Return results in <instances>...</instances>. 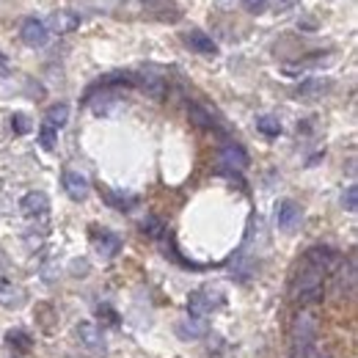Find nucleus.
Wrapping results in <instances>:
<instances>
[{
    "mask_svg": "<svg viewBox=\"0 0 358 358\" xmlns=\"http://www.w3.org/2000/svg\"><path fill=\"white\" fill-rule=\"evenodd\" d=\"M317 342V314L312 309H301L292 322V358H314Z\"/></svg>",
    "mask_w": 358,
    "mask_h": 358,
    "instance_id": "1",
    "label": "nucleus"
},
{
    "mask_svg": "<svg viewBox=\"0 0 358 358\" xmlns=\"http://www.w3.org/2000/svg\"><path fill=\"white\" fill-rule=\"evenodd\" d=\"M322 275L325 273L314 270L312 265H306V268L295 275L292 292H295V298H298L301 306H314L317 301H322Z\"/></svg>",
    "mask_w": 358,
    "mask_h": 358,
    "instance_id": "2",
    "label": "nucleus"
},
{
    "mask_svg": "<svg viewBox=\"0 0 358 358\" xmlns=\"http://www.w3.org/2000/svg\"><path fill=\"white\" fill-rule=\"evenodd\" d=\"M221 306V292H213V289H196L190 298H187V312L190 317H207L213 309Z\"/></svg>",
    "mask_w": 358,
    "mask_h": 358,
    "instance_id": "3",
    "label": "nucleus"
},
{
    "mask_svg": "<svg viewBox=\"0 0 358 358\" xmlns=\"http://www.w3.org/2000/svg\"><path fill=\"white\" fill-rule=\"evenodd\" d=\"M20 36L28 47H45L50 39V31H47L45 20H36V17H28L20 28Z\"/></svg>",
    "mask_w": 358,
    "mask_h": 358,
    "instance_id": "4",
    "label": "nucleus"
},
{
    "mask_svg": "<svg viewBox=\"0 0 358 358\" xmlns=\"http://www.w3.org/2000/svg\"><path fill=\"white\" fill-rule=\"evenodd\" d=\"M306 265H312L320 273H328V270H334L339 265V254L334 248H328V245H314V248L306 251Z\"/></svg>",
    "mask_w": 358,
    "mask_h": 358,
    "instance_id": "5",
    "label": "nucleus"
},
{
    "mask_svg": "<svg viewBox=\"0 0 358 358\" xmlns=\"http://www.w3.org/2000/svg\"><path fill=\"white\" fill-rule=\"evenodd\" d=\"M78 336H80V342L89 348L91 353H105L108 350V339H105V334H102V328L96 322H80L78 325Z\"/></svg>",
    "mask_w": 358,
    "mask_h": 358,
    "instance_id": "6",
    "label": "nucleus"
},
{
    "mask_svg": "<svg viewBox=\"0 0 358 358\" xmlns=\"http://www.w3.org/2000/svg\"><path fill=\"white\" fill-rule=\"evenodd\" d=\"M301 207L292 201V199H284V201H278V207H275V224L278 229H284V231H292L295 226L301 224Z\"/></svg>",
    "mask_w": 358,
    "mask_h": 358,
    "instance_id": "7",
    "label": "nucleus"
},
{
    "mask_svg": "<svg viewBox=\"0 0 358 358\" xmlns=\"http://www.w3.org/2000/svg\"><path fill=\"white\" fill-rule=\"evenodd\" d=\"M61 182H64V190H66V196H69V199L83 201V199L89 196V179L83 177L80 171L66 169V171H64V177H61Z\"/></svg>",
    "mask_w": 358,
    "mask_h": 358,
    "instance_id": "8",
    "label": "nucleus"
},
{
    "mask_svg": "<svg viewBox=\"0 0 358 358\" xmlns=\"http://www.w3.org/2000/svg\"><path fill=\"white\" fill-rule=\"evenodd\" d=\"M94 248H96V254H102L105 259H110V257H116L119 251H122V240H119V234H113V231H108V229H94Z\"/></svg>",
    "mask_w": 358,
    "mask_h": 358,
    "instance_id": "9",
    "label": "nucleus"
},
{
    "mask_svg": "<svg viewBox=\"0 0 358 358\" xmlns=\"http://www.w3.org/2000/svg\"><path fill=\"white\" fill-rule=\"evenodd\" d=\"M20 207H22V213L28 218H42V215H47V210H50V199H47L42 190H31V193L22 196Z\"/></svg>",
    "mask_w": 358,
    "mask_h": 358,
    "instance_id": "10",
    "label": "nucleus"
},
{
    "mask_svg": "<svg viewBox=\"0 0 358 358\" xmlns=\"http://www.w3.org/2000/svg\"><path fill=\"white\" fill-rule=\"evenodd\" d=\"M221 163H224V169L243 171L248 166V155L240 143H226V146H221Z\"/></svg>",
    "mask_w": 358,
    "mask_h": 358,
    "instance_id": "11",
    "label": "nucleus"
},
{
    "mask_svg": "<svg viewBox=\"0 0 358 358\" xmlns=\"http://www.w3.org/2000/svg\"><path fill=\"white\" fill-rule=\"evenodd\" d=\"M185 45L190 47L193 52H199V55H215L218 52V45L204 31H187L185 34Z\"/></svg>",
    "mask_w": 358,
    "mask_h": 358,
    "instance_id": "12",
    "label": "nucleus"
},
{
    "mask_svg": "<svg viewBox=\"0 0 358 358\" xmlns=\"http://www.w3.org/2000/svg\"><path fill=\"white\" fill-rule=\"evenodd\" d=\"M45 25H47V31L69 34V31H75V28L80 25V14H75V11H58V14H52V17L47 20Z\"/></svg>",
    "mask_w": 358,
    "mask_h": 358,
    "instance_id": "13",
    "label": "nucleus"
},
{
    "mask_svg": "<svg viewBox=\"0 0 358 358\" xmlns=\"http://www.w3.org/2000/svg\"><path fill=\"white\" fill-rule=\"evenodd\" d=\"M177 334L182 339H204L210 334V325L204 322V317H187L177 325Z\"/></svg>",
    "mask_w": 358,
    "mask_h": 358,
    "instance_id": "14",
    "label": "nucleus"
},
{
    "mask_svg": "<svg viewBox=\"0 0 358 358\" xmlns=\"http://www.w3.org/2000/svg\"><path fill=\"white\" fill-rule=\"evenodd\" d=\"M187 116H190V122H193L196 127H201V130H218V119H215L204 105H199V102H190V105H187Z\"/></svg>",
    "mask_w": 358,
    "mask_h": 358,
    "instance_id": "15",
    "label": "nucleus"
},
{
    "mask_svg": "<svg viewBox=\"0 0 358 358\" xmlns=\"http://www.w3.org/2000/svg\"><path fill=\"white\" fill-rule=\"evenodd\" d=\"M22 298H25V292H22L14 281L0 278V303H3L6 309H17V306H22Z\"/></svg>",
    "mask_w": 358,
    "mask_h": 358,
    "instance_id": "16",
    "label": "nucleus"
},
{
    "mask_svg": "<svg viewBox=\"0 0 358 358\" xmlns=\"http://www.w3.org/2000/svg\"><path fill=\"white\" fill-rule=\"evenodd\" d=\"M336 287H339V292L353 295V289H356V262H353V259H348L345 265H339V273H336Z\"/></svg>",
    "mask_w": 358,
    "mask_h": 358,
    "instance_id": "17",
    "label": "nucleus"
},
{
    "mask_svg": "<svg viewBox=\"0 0 358 358\" xmlns=\"http://www.w3.org/2000/svg\"><path fill=\"white\" fill-rule=\"evenodd\" d=\"M102 199H105V204H110L113 210H133L135 204H138V199L135 196H127V193H119V190H108V187H102Z\"/></svg>",
    "mask_w": 358,
    "mask_h": 358,
    "instance_id": "18",
    "label": "nucleus"
},
{
    "mask_svg": "<svg viewBox=\"0 0 358 358\" xmlns=\"http://www.w3.org/2000/svg\"><path fill=\"white\" fill-rule=\"evenodd\" d=\"M135 86L143 91V94L155 96V99H160L166 94V83L160 78H155V75H135Z\"/></svg>",
    "mask_w": 358,
    "mask_h": 358,
    "instance_id": "19",
    "label": "nucleus"
},
{
    "mask_svg": "<svg viewBox=\"0 0 358 358\" xmlns=\"http://www.w3.org/2000/svg\"><path fill=\"white\" fill-rule=\"evenodd\" d=\"M66 119H69V105H52L50 110H47L45 116V124H50V127H55V130H61L64 124H66Z\"/></svg>",
    "mask_w": 358,
    "mask_h": 358,
    "instance_id": "20",
    "label": "nucleus"
},
{
    "mask_svg": "<svg viewBox=\"0 0 358 358\" xmlns=\"http://www.w3.org/2000/svg\"><path fill=\"white\" fill-rule=\"evenodd\" d=\"M257 130L262 135H268V138H278L281 135V122L275 116H259L257 119Z\"/></svg>",
    "mask_w": 358,
    "mask_h": 358,
    "instance_id": "21",
    "label": "nucleus"
},
{
    "mask_svg": "<svg viewBox=\"0 0 358 358\" xmlns=\"http://www.w3.org/2000/svg\"><path fill=\"white\" fill-rule=\"evenodd\" d=\"M55 141H58V130L42 122V127H39V143H42V149H47V152L55 149Z\"/></svg>",
    "mask_w": 358,
    "mask_h": 358,
    "instance_id": "22",
    "label": "nucleus"
},
{
    "mask_svg": "<svg viewBox=\"0 0 358 358\" xmlns=\"http://www.w3.org/2000/svg\"><path fill=\"white\" fill-rule=\"evenodd\" d=\"M6 342H8L11 348L17 345L20 350H28V348H31V336H28L25 331H8V334H6Z\"/></svg>",
    "mask_w": 358,
    "mask_h": 358,
    "instance_id": "23",
    "label": "nucleus"
},
{
    "mask_svg": "<svg viewBox=\"0 0 358 358\" xmlns=\"http://www.w3.org/2000/svg\"><path fill=\"white\" fill-rule=\"evenodd\" d=\"M141 229H143V231H146L149 237H160L166 226H163V221H160V218H155V215H149V218H143V221H141Z\"/></svg>",
    "mask_w": 358,
    "mask_h": 358,
    "instance_id": "24",
    "label": "nucleus"
},
{
    "mask_svg": "<svg viewBox=\"0 0 358 358\" xmlns=\"http://www.w3.org/2000/svg\"><path fill=\"white\" fill-rule=\"evenodd\" d=\"M342 207H345L348 213H356L358 210V187L356 185H350V187L342 193Z\"/></svg>",
    "mask_w": 358,
    "mask_h": 358,
    "instance_id": "25",
    "label": "nucleus"
},
{
    "mask_svg": "<svg viewBox=\"0 0 358 358\" xmlns=\"http://www.w3.org/2000/svg\"><path fill=\"white\" fill-rule=\"evenodd\" d=\"M331 89V83H322V80H306L303 86H301V94H322V91Z\"/></svg>",
    "mask_w": 358,
    "mask_h": 358,
    "instance_id": "26",
    "label": "nucleus"
},
{
    "mask_svg": "<svg viewBox=\"0 0 358 358\" xmlns=\"http://www.w3.org/2000/svg\"><path fill=\"white\" fill-rule=\"evenodd\" d=\"M11 127L17 130V133H28L31 130V122H28V116H22V113H17V116H11Z\"/></svg>",
    "mask_w": 358,
    "mask_h": 358,
    "instance_id": "27",
    "label": "nucleus"
},
{
    "mask_svg": "<svg viewBox=\"0 0 358 358\" xmlns=\"http://www.w3.org/2000/svg\"><path fill=\"white\" fill-rule=\"evenodd\" d=\"M243 6L251 11V14H262L268 8V0H243Z\"/></svg>",
    "mask_w": 358,
    "mask_h": 358,
    "instance_id": "28",
    "label": "nucleus"
},
{
    "mask_svg": "<svg viewBox=\"0 0 358 358\" xmlns=\"http://www.w3.org/2000/svg\"><path fill=\"white\" fill-rule=\"evenodd\" d=\"M3 69H6V55L0 52V72H3Z\"/></svg>",
    "mask_w": 358,
    "mask_h": 358,
    "instance_id": "29",
    "label": "nucleus"
},
{
    "mask_svg": "<svg viewBox=\"0 0 358 358\" xmlns=\"http://www.w3.org/2000/svg\"><path fill=\"white\" fill-rule=\"evenodd\" d=\"M314 358H328V356H322V353H317V356H314Z\"/></svg>",
    "mask_w": 358,
    "mask_h": 358,
    "instance_id": "30",
    "label": "nucleus"
}]
</instances>
